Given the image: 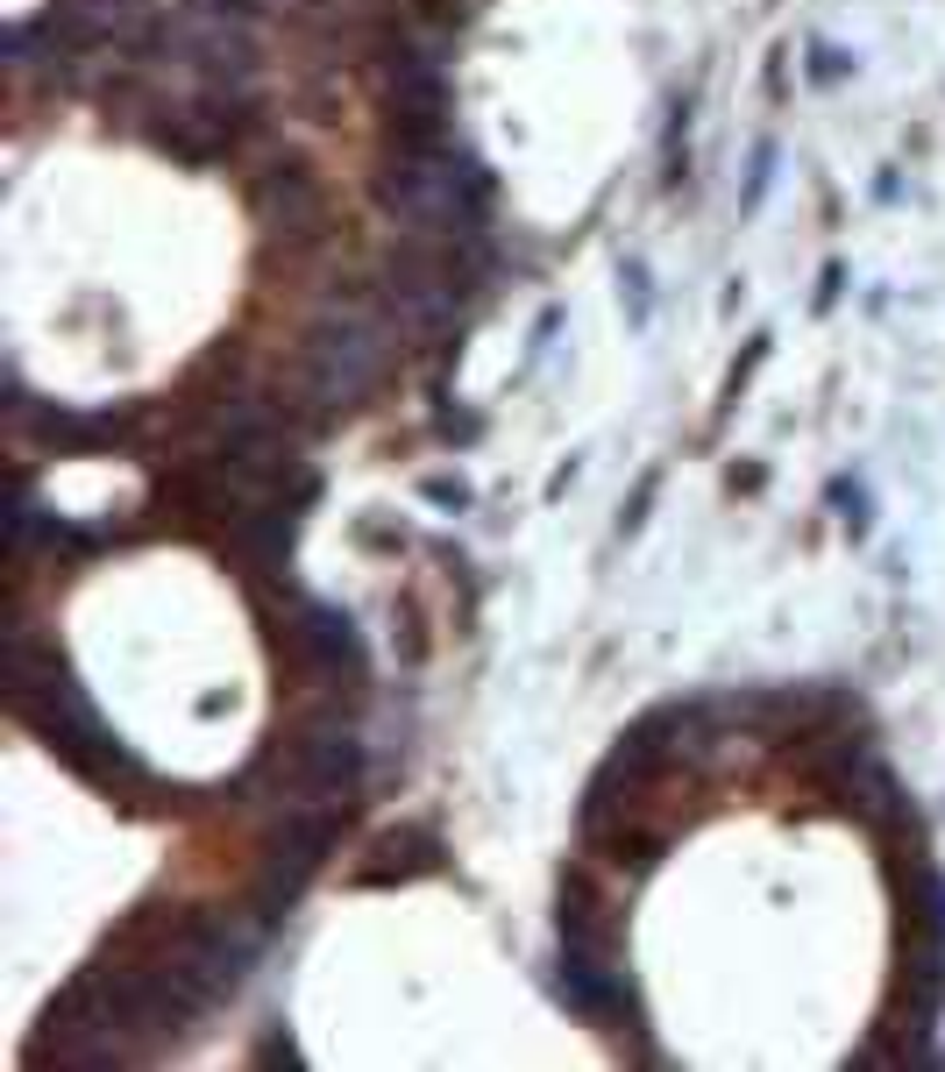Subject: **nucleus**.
<instances>
[{"mask_svg":"<svg viewBox=\"0 0 945 1072\" xmlns=\"http://www.w3.org/2000/svg\"><path fill=\"white\" fill-rule=\"evenodd\" d=\"M299 781H306L313 795H349L356 781H363V738H349V732L299 738Z\"/></svg>","mask_w":945,"mask_h":1072,"instance_id":"obj_1","label":"nucleus"},{"mask_svg":"<svg viewBox=\"0 0 945 1072\" xmlns=\"http://www.w3.org/2000/svg\"><path fill=\"white\" fill-rule=\"evenodd\" d=\"M299 646H306L320 668H349V675H363V640H356V625H349V611H327V603H306V625H299Z\"/></svg>","mask_w":945,"mask_h":1072,"instance_id":"obj_2","label":"nucleus"},{"mask_svg":"<svg viewBox=\"0 0 945 1072\" xmlns=\"http://www.w3.org/2000/svg\"><path fill=\"white\" fill-rule=\"evenodd\" d=\"M378 867H363V881L378 888V881H413V873H434L441 867V845H434L427 832H384L378 838Z\"/></svg>","mask_w":945,"mask_h":1072,"instance_id":"obj_3","label":"nucleus"},{"mask_svg":"<svg viewBox=\"0 0 945 1072\" xmlns=\"http://www.w3.org/2000/svg\"><path fill=\"white\" fill-rule=\"evenodd\" d=\"M235 548L257 554V562H278V554L292 548V511H249V519L235 526Z\"/></svg>","mask_w":945,"mask_h":1072,"instance_id":"obj_4","label":"nucleus"},{"mask_svg":"<svg viewBox=\"0 0 945 1072\" xmlns=\"http://www.w3.org/2000/svg\"><path fill=\"white\" fill-rule=\"evenodd\" d=\"M284 853H292V873H306V867H320V853L335 845V817H284Z\"/></svg>","mask_w":945,"mask_h":1072,"instance_id":"obj_5","label":"nucleus"},{"mask_svg":"<svg viewBox=\"0 0 945 1072\" xmlns=\"http://www.w3.org/2000/svg\"><path fill=\"white\" fill-rule=\"evenodd\" d=\"M768 178H775V143H754V163H746V192H740V214H754L768 200Z\"/></svg>","mask_w":945,"mask_h":1072,"instance_id":"obj_6","label":"nucleus"},{"mask_svg":"<svg viewBox=\"0 0 945 1072\" xmlns=\"http://www.w3.org/2000/svg\"><path fill=\"white\" fill-rule=\"evenodd\" d=\"M768 349H775V335H754V341H746V356L732 362V376H725V398H740V391H746V376H754L761 362H768Z\"/></svg>","mask_w":945,"mask_h":1072,"instance_id":"obj_7","label":"nucleus"},{"mask_svg":"<svg viewBox=\"0 0 945 1072\" xmlns=\"http://www.w3.org/2000/svg\"><path fill=\"white\" fill-rule=\"evenodd\" d=\"M846 71H853V57H846V50H832V43H810V79H818V86L846 79Z\"/></svg>","mask_w":945,"mask_h":1072,"instance_id":"obj_8","label":"nucleus"},{"mask_svg":"<svg viewBox=\"0 0 945 1072\" xmlns=\"http://www.w3.org/2000/svg\"><path fill=\"white\" fill-rule=\"evenodd\" d=\"M832 505H846V533H867V497H860V490H853V483H846V476H839V483H832Z\"/></svg>","mask_w":945,"mask_h":1072,"instance_id":"obj_9","label":"nucleus"},{"mask_svg":"<svg viewBox=\"0 0 945 1072\" xmlns=\"http://www.w3.org/2000/svg\"><path fill=\"white\" fill-rule=\"evenodd\" d=\"M619 284H626V298H633V320H648V306H654V298H648V263H626Z\"/></svg>","mask_w":945,"mask_h":1072,"instance_id":"obj_10","label":"nucleus"},{"mask_svg":"<svg viewBox=\"0 0 945 1072\" xmlns=\"http://www.w3.org/2000/svg\"><path fill=\"white\" fill-rule=\"evenodd\" d=\"M654 490H662V476H640V490H633V505L619 511V526L626 533H640V519H648V505H654Z\"/></svg>","mask_w":945,"mask_h":1072,"instance_id":"obj_11","label":"nucleus"},{"mask_svg":"<svg viewBox=\"0 0 945 1072\" xmlns=\"http://www.w3.org/2000/svg\"><path fill=\"white\" fill-rule=\"evenodd\" d=\"M427 497L448 505V511H462V505H470V483H462V476H427Z\"/></svg>","mask_w":945,"mask_h":1072,"instance_id":"obj_12","label":"nucleus"},{"mask_svg":"<svg viewBox=\"0 0 945 1072\" xmlns=\"http://www.w3.org/2000/svg\"><path fill=\"white\" fill-rule=\"evenodd\" d=\"M839 284H846V270H839V263H824V278H818V306H832V298H839Z\"/></svg>","mask_w":945,"mask_h":1072,"instance_id":"obj_13","label":"nucleus"}]
</instances>
